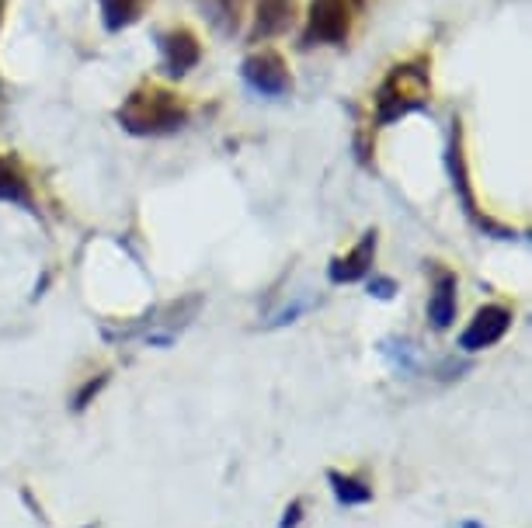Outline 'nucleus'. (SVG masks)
<instances>
[{
	"instance_id": "1",
	"label": "nucleus",
	"mask_w": 532,
	"mask_h": 528,
	"mask_svg": "<svg viewBox=\"0 0 532 528\" xmlns=\"http://www.w3.org/2000/svg\"><path fill=\"white\" fill-rule=\"evenodd\" d=\"M188 119V112L178 105V98L167 91H136L126 98V105L119 108V122L133 136H164V132L181 129Z\"/></svg>"
},
{
	"instance_id": "2",
	"label": "nucleus",
	"mask_w": 532,
	"mask_h": 528,
	"mask_svg": "<svg viewBox=\"0 0 532 528\" xmlns=\"http://www.w3.org/2000/svg\"><path fill=\"white\" fill-rule=\"evenodd\" d=\"M428 105V70H421L418 63L411 66H397V70L386 77V84L376 94V119L383 126L404 119L407 112H418Z\"/></svg>"
},
{
	"instance_id": "3",
	"label": "nucleus",
	"mask_w": 532,
	"mask_h": 528,
	"mask_svg": "<svg viewBox=\"0 0 532 528\" xmlns=\"http://www.w3.org/2000/svg\"><path fill=\"white\" fill-rule=\"evenodd\" d=\"M348 35V4L345 0H313L310 25H306V42H345Z\"/></svg>"
},
{
	"instance_id": "4",
	"label": "nucleus",
	"mask_w": 532,
	"mask_h": 528,
	"mask_svg": "<svg viewBox=\"0 0 532 528\" xmlns=\"http://www.w3.org/2000/svg\"><path fill=\"white\" fill-rule=\"evenodd\" d=\"M512 327V313L501 310V306H484V310L473 317V324L466 327V334L459 337V348L463 351H480L491 348L505 337V330Z\"/></svg>"
},
{
	"instance_id": "5",
	"label": "nucleus",
	"mask_w": 532,
	"mask_h": 528,
	"mask_svg": "<svg viewBox=\"0 0 532 528\" xmlns=\"http://www.w3.org/2000/svg\"><path fill=\"white\" fill-rule=\"evenodd\" d=\"M244 80L258 94H286L289 91V70L279 53H258L244 63Z\"/></svg>"
},
{
	"instance_id": "6",
	"label": "nucleus",
	"mask_w": 532,
	"mask_h": 528,
	"mask_svg": "<svg viewBox=\"0 0 532 528\" xmlns=\"http://www.w3.org/2000/svg\"><path fill=\"white\" fill-rule=\"evenodd\" d=\"M160 49H164V66L171 77H181L188 73L195 63H199V42L188 32H171L160 39Z\"/></svg>"
},
{
	"instance_id": "7",
	"label": "nucleus",
	"mask_w": 532,
	"mask_h": 528,
	"mask_svg": "<svg viewBox=\"0 0 532 528\" xmlns=\"http://www.w3.org/2000/svg\"><path fill=\"white\" fill-rule=\"evenodd\" d=\"M373 254H376V233H366L362 237V244L355 247L348 258H338L331 264V282H359L362 275H369V264H373Z\"/></svg>"
},
{
	"instance_id": "8",
	"label": "nucleus",
	"mask_w": 532,
	"mask_h": 528,
	"mask_svg": "<svg viewBox=\"0 0 532 528\" xmlns=\"http://www.w3.org/2000/svg\"><path fill=\"white\" fill-rule=\"evenodd\" d=\"M428 320L439 330H446L456 320V278L446 275V271L435 278L432 303H428Z\"/></svg>"
},
{
	"instance_id": "9",
	"label": "nucleus",
	"mask_w": 532,
	"mask_h": 528,
	"mask_svg": "<svg viewBox=\"0 0 532 528\" xmlns=\"http://www.w3.org/2000/svg\"><path fill=\"white\" fill-rule=\"evenodd\" d=\"M293 21V0H258V25L254 35L258 39H272V35L286 32Z\"/></svg>"
},
{
	"instance_id": "10",
	"label": "nucleus",
	"mask_w": 532,
	"mask_h": 528,
	"mask_svg": "<svg viewBox=\"0 0 532 528\" xmlns=\"http://www.w3.org/2000/svg\"><path fill=\"white\" fill-rule=\"evenodd\" d=\"M143 11V0H101V14H105V28L108 32H119V28L133 25Z\"/></svg>"
},
{
	"instance_id": "11",
	"label": "nucleus",
	"mask_w": 532,
	"mask_h": 528,
	"mask_svg": "<svg viewBox=\"0 0 532 528\" xmlns=\"http://www.w3.org/2000/svg\"><path fill=\"white\" fill-rule=\"evenodd\" d=\"M327 480L334 483V494H338V501L345 504H366L369 497H373V490L366 487V483H359L355 476H341V473H331Z\"/></svg>"
},
{
	"instance_id": "12",
	"label": "nucleus",
	"mask_w": 532,
	"mask_h": 528,
	"mask_svg": "<svg viewBox=\"0 0 532 528\" xmlns=\"http://www.w3.org/2000/svg\"><path fill=\"white\" fill-rule=\"evenodd\" d=\"M0 202L28 205V188H25V181H21V174L11 171V164H4V160H0Z\"/></svg>"
},
{
	"instance_id": "13",
	"label": "nucleus",
	"mask_w": 532,
	"mask_h": 528,
	"mask_svg": "<svg viewBox=\"0 0 532 528\" xmlns=\"http://www.w3.org/2000/svg\"><path fill=\"white\" fill-rule=\"evenodd\" d=\"M300 515H303V504H300V501H293V504H289V511H286V518H282V525H279V528H296V522H300Z\"/></svg>"
},
{
	"instance_id": "14",
	"label": "nucleus",
	"mask_w": 532,
	"mask_h": 528,
	"mask_svg": "<svg viewBox=\"0 0 532 528\" xmlns=\"http://www.w3.org/2000/svg\"><path fill=\"white\" fill-rule=\"evenodd\" d=\"M101 386H105V376H101V379H98V383H87V386H84V393H80V396H77V410H80V407H87V400H91V396H94V393H98V390H101Z\"/></svg>"
},
{
	"instance_id": "15",
	"label": "nucleus",
	"mask_w": 532,
	"mask_h": 528,
	"mask_svg": "<svg viewBox=\"0 0 532 528\" xmlns=\"http://www.w3.org/2000/svg\"><path fill=\"white\" fill-rule=\"evenodd\" d=\"M0 4H4V0H0Z\"/></svg>"
}]
</instances>
